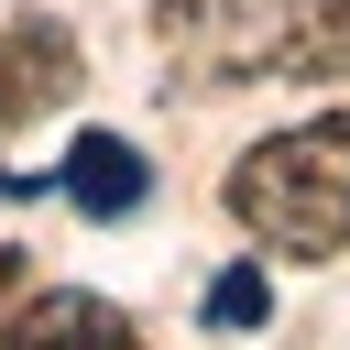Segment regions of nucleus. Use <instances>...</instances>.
Masks as SVG:
<instances>
[{
    "mask_svg": "<svg viewBox=\"0 0 350 350\" xmlns=\"http://www.w3.org/2000/svg\"><path fill=\"white\" fill-rule=\"evenodd\" d=\"M230 219L295 262H328L350 241V109L328 120H295L273 142H252L230 164Z\"/></svg>",
    "mask_w": 350,
    "mask_h": 350,
    "instance_id": "1",
    "label": "nucleus"
},
{
    "mask_svg": "<svg viewBox=\"0 0 350 350\" xmlns=\"http://www.w3.org/2000/svg\"><path fill=\"white\" fill-rule=\"evenodd\" d=\"M306 0H153V44L186 77H273Z\"/></svg>",
    "mask_w": 350,
    "mask_h": 350,
    "instance_id": "2",
    "label": "nucleus"
},
{
    "mask_svg": "<svg viewBox=\"0 0 350 350\" xmlns=\"http://www.w3.org/2000/svg\"><path fill=\"white\" fill-rule=\"evenodd\" d=\"M66 88H77V33L66 22H11L0 33V131L44 120Z\"/></svg>",
    "mask_w": 350,
    "mask_h": 350,
    "instance_id": "3",
    "label": "nucleus"
},
{
    "mask_svg": "<svg viewBox=\"0 0 350 350\" xmlns=\"http://www.w3.org/2000/svg\"><path fill=\"white\" fill-rule=\"evenodd\" d=\"M0 350H142V339H131V317H120L109 295H77V284H66V295H33V306L0 328Z\"/></svg>",
    "mask_w": 350,
    "mask_h": 350,
    "instance_id": "4",
    "label": "nucleus"
},
{
    "mask_svg": "<svg viewBox=\"0 0 350 350\" xmlns=\"http://www.w3.org/2000/svg\"><path fill=\"white\" fill-rule=\"evenodd\" d=\"M142 186H153V175H142V153H131L120 131H77V153H66V197H77L88 219H131Z\"/></svg>",
    "mask_w": 350,
    "mask_h": 350,
    "instance_id": "5",
    "label": "nucleus"
},
{
    "mask_svg": "<svg viewBox=\"0 0 350 350\" xmlns=\"http://www.w3.org/2000/svg\"><path fill=\"white\" fill-rule=\"evenodd\" d=\"M273 77H295V88H339V77H350V0H306L295 33H284V66H273Z\"/></svg>",
    "mask_w": 350,
    "mask_h": 350,
    "instance_id": "6",
    "label": "nucleus"
},
{
    "mask_svg": "<svg viewBox=\"0 0 350 350\" xmlns=\"http://www.w3.org/2000/svg\"><path fill=\"white\" fill-rule=\"evenodd\" d=\"M273 317V284L252 273V262H230L219 284H208V328H262Z\"/></svg>",
    "mask_w": 350,
    "mask_h": 350,
    "instance_id": "7",
    "label": "nucleus"
},
{
    "mask_svg": "<svg viewBox=\"0 0 350 350\" xmlns=\"http://www.w3.org/2000/svg\"><path fill=\"white\" fill-rule=\"evenodd\" d=\"M11 284H22V252H11V241H0V306H11Z\"/></svg>",
    "mask_w": 350,
    "mask_h": 350,
    "instance_id": "8",
    "label": "nucleus"
}]
</instances>
